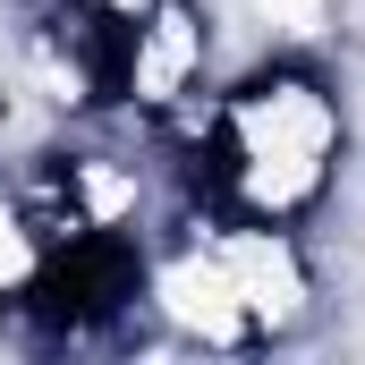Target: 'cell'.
Returning a JSON list of instances; mask_svg holds the SVG:
<instances>
[{"instance_id": "cell-2", "label": "cell", "mask_w": 365, "mask_h": 365, "mask_svg": "<svg viewBox=\"0 0 365 365\" xmlns=\"http://www.w3.org/2000/svg\"><path fill=\"white\" fill-rule=\"evenodd\" d=\"M212 60V26L195 0H119V102L145 119H170L195 102Z\"/></svg>"}, {"instance_id": "cell-1", "label": "cell", "mask_w": 365, "mask_h": 365, "mask_svg": "<svg viewBox=\"0 0 365 365\" xmlns=\"http://www.w3.org/2000/svg\"><path fill=\"white\" fill-rule=\"evenodd\" d=\"M170 119L187 136V187L204 195V212L212 221H264V230L306 221L331 195L340 145H349L340 93L306 60H272V68L238 77L230 93H212L204 110L179 102Z\"/></svg>"}, {"instance_id": "cell-3", "label": "cell", "mask_w": 365, "mask_h": 365, "mask_svg": "<svg viewBox=\"0 0 365 365\" xmlns=\"http://www.w3.org/2000/svg\"><path fill=\"white\" fill-rule=\"evenodd\" d=\"M255 9V26L272 34V43H314V34H331V0H247Z\"/></svg>"}]
</instances>
